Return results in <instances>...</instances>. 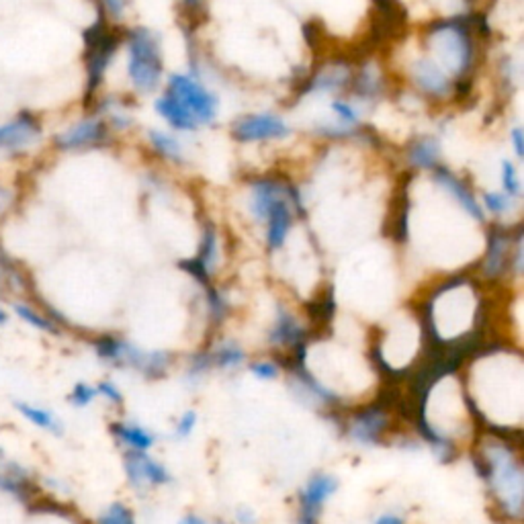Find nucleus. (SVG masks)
Masks as SVG:
<instances>
[{
  "mask_svg": "<svg viewBox=\"0 0 524 524\" xmlns=\"http://www.w3.org/2000/svg\"><path fill=\"white\" fill-rule=\"evenodd\" d=\"M351 84V72L344 64H334L328 70L315 72L307 83L301 86V94L309 93H336L338 88Z\"/></svg>",
  "mask_w": 524,
  "mask_h": 524,
  "instance_id": "19",
  "label": "nucleus"
},
{
  "mask_svg": "<svg viewBox=\"0 0 524 524\" xmlns=\"http://www.w3.org/2000/svg\"><path fill=\"white\" fill-rule=\"evenodd\" d=\"M511 232L504 226H493L488 234V253L484 258V275L490 279H498L511 267Z\"/></svg>",
  "mask_w": 524,
  "mask_h": 524,
  "instance_id": "12",
  "label": "nucleus"
},
{
  "mask_svg": "<svg viewBox=\"0 0 524 524\" xmlns=\"http://www.w3.org/2000/svg\"><path fill=\"white\" fill-rule=\"evenodd\" d=\"M287 199V184L275 179H261L253 182V199H250V211L258 221H267L272 208Z\"/></svg>",
  "mask_w": 524,
  "mask_h": 524,
  "instance_id": "15",
  "label": "nucleus"
},
{
  "mask_svg": "<svg viewBox=\"0 0 524 524\" xmlns=\"http://www.w3.org/2000/svg\"><path fill=\"white\" fill-rule=\"evenodd\" d=\"M479 477L488 485L502 514L511 520H520L524 496V469L519 453L511 440L490 439L474 455Z\"/></svg>",
  "mask_w": 524,
  "mask_h": 524,
  "instance_id": "1",
  "label": "nucleus"
},
{
  "mask_svg": "<svg viewBox=\"0 0 524 524\" xmlns=\"http://www.w3.org/2000/svg\"><path fill=\"white\" fill-rule=\"evenodd\" d=\"M0 492L11 493L21 502H29L35 498V484L25 467L19 463H3L0 465Z\"/></svg>",
  "mask_w": 524,
  "mask_h": 524,
  "instance_id": "17",
  "label": "nucleus"
},
{
  "mask_svg": "<svg viewBox=\"0 0 524 524\" xmlns=\"http://www.w3.org/2000/svg\"><path fill=\"white\" fill-rule=\"evenodd\" d=\"M379 93H381L379 74L375 72L371 66H367V68L360 70L357 74V78H354V94L363 101H371L377 99Z\"/></svg>",
  "mask_w": 524,
  "mask_h": 524,
  "instance_id": "27",
  "label": "nucleus"
},
{
  "mask_svg": "<svg viewBox=\"0 0 524 524\" xmlns=\"http://www.w3.org/2000/svg\"><path fill=\"white\" fill-rule=\"evenodd\" d=\"M111 434L128 451L136 453H147L156 442V437L138 422H113L111 424Z\"/></svg>",
  "mask_w": 524,
  "mask_h": 524,
  "instance_id": "18",
  "label": "nucleus"
},
{
  "mask_svg": "<svg viewBox=\"0 0 524 524\" xmlns=\"http://www.w3.org/2000/svg\"><path fill=\"white\" fill-rule=\"evenodd\" d=\"M94 387H97L99 397H105V400L111 402L113 405H121V404H123V394H121V389L117 387L113 381H101L99 386H94Z\"/></svg>",
  "mask_w": 524,
  "mask_h": 524,
  "instance_id": "41",
  "label": "nucleus"
},
{
  "mask_svg": "<svg viewBox=\"0 0 524 524\" xmlns=\"http://www.w3.org/2000/svg\"><path fill=\"white\" fill-rule=\"evenodd\" d=\"M208 304H209V314L213 317V322H221L226 317L227 312V304L218 289L213 287H208Z\"/></svg>",
  "mask_w": 524,
  "mask_h": 524,
  "instance_id": "37",
  "label": "nucleus"
},
{
  "mask_svg": "<svg viewBox=\"0 0 524 524\" xmlns=\"http://www.w3.org/2000/svg\"><path fill=\"white\" fill-rule=\"evenodd\" d=\"M336 301H334V291L326 289L324 295L317 301H312L307 307L309 315H312L314 322H330V317L334 315Z\"/></svg>",
  "mask_w": 524,
  "mask_h": 524,
  "instance_id": "30",
  "label": "nucleus"
},
{
  "mask_svg": "<svg viewBox=\"0 0 524 524\" xmlns=\"http://www.w3.org/2000/svg\"><path fill=\"white\" fill-rule=\"evenodd\" d=\"M13 314L35 330L48 332V334H60V326H58V324L46 314V309L33 306L31 301H25V299L14 301Z\"/></svg>",
  "mask_w": 524,
  "mask_h": 524,
  "instance_id": "24",
  "label": "nucleus"
},
{
  "mask_svg": "<svg viewBox=\"0 0 524 524\" xmlns=\"http://www.w3.org/2000/svg\"><path fill=\"white\" fill-rule=\"evenodd\" d=\"M211 360H213V367L221 369V371H234V369L244 365L246 352L240 344L224 342V344H219L216 351H211Z\"/></svg>",
  "mask_w": 524,
  "mask_h": 524,
  "instance_id": "26",
  "label": "nucleus"
},
{
  "mask_svg": "<svg viewBox=\"0 0 524 524\" xmlns=\"http://www.w3.org/2000/svg\"><path fill=\"white\" fill-rule=\"evenodd\" d=\"M14 408L21 416H23L27 422H31L33 426L41 428V431L51 432V434H62V422L60 418H58L54 412L43 408V405H37V404H29V402H17L14 404Z\"/></svg>",
  "mask_w": 524,
  "mask_h": 524,
  "instance_id": "25",
  "label": "nucleus"
},
{
  "mask_svg": "<svg viewBox=\"0 0 524 524\" xmlns=\"http://www.w3.org/2000/svg\"><path fill=\"white\" fill-rule=\"evenodd\" d=\"M250 373H253L256 379L272 381L279 377L280 369L277 363H272V360H256V363L250 365Z\"/></svg>",
  "mask_w": 524,
  "mask_h": 524,
  "instance_id": "38",
  "label": "nucleus"
},
{
  "mask_svg": "<svg viewBox=\"0 0 524 524\" xmlns=\"http://www.w3.org/2000/svg\"><path fill=\"white\" fill-rule=\"evenodd\" d=\"M389 428V416L381 405H369L359 412H354L352 418L346 424L349 439L360 447H375L383 442Z\"/></svg>",
  "mask_w": 524,
  "mask_h": 524,
  "instance_id": "9",
  "label": "nucleus"
},
{
  "mask_svg": "<svg viewBox=\"0 0 524 524\" xmlns=\"http://www.w3.org/2000/svg\"><path fill=\"white\" fill-rule=\"evenodd\" d=\"M197 422H199L197 412L195 410H187L179 418V422H176V426H174V437L176 439H187V437H191V434H193V431H195Z\"/></svg>",
  "mask_w": 524,
  "mask_h": 524,
  "instance_id": "39",
  "label": "nucleus"
},
{
  "mask_svg": "<svg viewBox=\"0 0 524 524\" xmlns=\"http://www.w3.org/2000/svg\"><path fill=\"white\" fill-rule=\"evenodd\" d=\"M14 205H17V195H14V191L0 182V226H3L6 218L11 216Z\"/></svg>",
  "mask_w": 524,
  "mask_h": 524,
  "instance_id": "40",
  "label": "nucleus"
},
{
  "mask_svg": "<svg viewBox=\"0 0 524 524\" xmlns=\"http://www.w3.org/2000/svg\"><path fill=\"white\" fill-rule=\"evenodd\" d=\"M147 138H150V144L154 146V150H156L160 156L174 160V162L182 160V147L174 136L164 134V131H158V129H152L150 134H147Z\"/></svg>",
  "mask_w": 524,
  "mask_h": 524,
  "instance_id": "28",
  "label": "nucleus"
},
{
  "mask_svg": "<svg viewBox=\"0 0 524 524\" xmlns=\"http://www.w3.org/2000/svg\"><path fill=\"white\" fill-rule=\"evenodd\" d=\"M235 520H238V524H254L256 514L253 508H238L235 511Z\"/></svg>",
  "mask_w": 524,
  "mask_h": 524,
  "instance_id": "45",
  "label": "nucleus"
},
{
  "mask_svg": "<svg viewBox=\"0 0 524 524\" xmlns=\"http://www.w3.org/2000/svg\"><path fill=\"white\" fill-rule=\"evenodd\" d=\"M3 463H6L4 461V451H3V449H0V465H3Z\"/></svg>",
  "mask_w": 524,
  "mask_h": 524,
  "instance_id": "50",
  "label": "nucleus"
},
{
  "mask_svg": "<svg viewBox=\"0 0 524 524\" xmlns=\"http://www.w3.org/2000/svg\"><path fill=\"white\" fill-rule=\"evenodd\" d=\"M166 93L179 101L195 117L199 125L211 123L218 117L216 94L208 91L199 80L187 76V74H174V76H171Z\"/></svg>",
  "mask_w": 524,
  "mask_h": 524,
  "instance_id": "5",
  "label": "nucleus"
},
{
  "mask_svg": "<svg viewBox=\"0 0 524 524\" xmlns=\"http://www.w3.org/2000/svg\"><path fill=\"white\" fill-rule=\"evenodd\" d=\"M332 111H334V113L338 115V120H341V123L357 125V121H359L357 111H354V107H351L349 102L334 101V102H332Z\"/></svg>",
  "mask_w": 524,
  "mask_h": 524,
  "instance_id": "43",
  "label": "nucleus"
},
{
  "mask_svg": "<svg viewBox=\"0 0 524 524\" xmlns=\"http://www.w3.org/2000/svg\"><path fill=\"white\" fill-rule=\"evenodd\" d=\"M471 3H474V0H465V4H471Z\"/></svg>",
  "mask_w": 524,
  "mask_h": 524,
  "instance_id": "51",
  "label": "nucleus"
},
{
  "mask_svg": "<svg viewBox=\"0 0 524 524\" xmlns=\"http://www.w3.org/2000/svg\"><path fill=\"white\" fill-rule=\"evenodd\" d=\"M440 160V144L434 138H418L408 146V162L420 171H434Z\"/></svg>",
  "mask_w": 524,
  "mask_h": 524,
  "instance_id": "23",
  "label": "nucleus"
},
{
  "mask_svg": "<svg viewBox=\"0 0 524 524\" xmlns=\"http://www.w3.org/2000/svg\"><path fill=\"white\" fill-rule=\"evenodd\" d=\"M502 184H504L506 195L511 199H519L522 195L519 174H516V168L512 162H508V160L502 162Z\"/></svg>",
  "mask_w": 524,
  "mask_h": 524,
  "instance_id": "33",
  "label": "nucleus"
},
{
  "mask_svg": "<svg viewBox=\"0 0 524 524\" xmlns=\"http://www.w3.org/2000/svg\"><path fill=\"white\" fill-rule=\"evenodd\" d=\"M197 258L201 261L203 267L211 272V267L216 264V258H218V235H216V230H213V226H208L203 230L201 246H199Z\"/></svg>",
  "mask_w": 524,
  "mask_h": 524,
  "instance_id": "29",
  "label": "nucleus"
},
{
  "mask_svg": "<svg viewBox=\"0 0 524 524\" xmlns=\"http://www.w3.org/2000/svg\"><path fill=\"white\" fill-rule=\"evenodd\" d=\"M269 342L277 349H289L291 352L306 346V330L291 312L277 307V320L269 332Z\"/></svg>",
  "mask_w": 524,
  "mask_h": 524,
  "instance_id": "13",
  "label": "nucleus"
},
{
  "mask_svg": "<svg viewBox=\"0 0 524 524\" xmlns=\"http://www.w3.org/2000/svg\"><path fill=\"white\" fill-rule=\"evenodd\" d=\"M179 524H209V522L203 520L201 516H197V514H187L184 519H181ZM218 524H224V522H218Z\"/></svg>",
  "mask_w": 524,
  "mask_h": 524,
  "instance_id": "47",
  "label": "nucleus"
},
{
  "mask_svg": "<svg viewBox=\"0 0 524 524\" xmlns=\"http://www.w3.org/2000/svg\"><path fill=\"white\" fill-rule=\"evenodd\" d=\"M128 74L131 84L136 86L138 93H152L160 84L162 70H164L158 37L150 29L136 27L128 33Z\"/></svg>",
  "mask_w": 524,
  "mask_h": 524,
  "instance_id": "4",
  "label": "nucleus"
},
{
  "mask_svg": "<svg viewBox=\"0 0 524 524\" xmlns=\"http://www.w3.org/2000/svg\"><path fill=\"white\" fill-rule=\"evenodd\" d=\"M97 4L105 17L109 14L111 19L120 21L125 13V6H128V0H97Z\"/></svg>",
  "mask_w": 524,
  "mask_h": 524,
  "instance_id": "42",
  "label": "nucleus"
},
{
  "mask_svg": "<svg viewBox=\"0 0 524 524\" xmlns=\"http://www.w3.org/2000/svg\"><path fill=\"white\" fill-rule=\"evenodd\" d=\"M154 107H156V113L160 117H164V120L173 125L174 129H181V131H195L199 128V123L195 121V117L189 113L187 109H184L179 101L171 94L164 93L162 97L154 102Z\"/></svg>",
  "mask_w": 524,
  "mask_h": 524,
  "instance_id": "22",
  "label": "nucleus"
},
{
  "mask_svg": "<svg viewBox=\"0 0 524 524\" xmlns=\"http://www.w3.org/2000/svg\"><path fill=\"white\" fill-rule=\"evenodd\" d=\"M184 3H187L189 6H199L201 4V0H184Z\"/></svg>",
  "mask_w": 524,
  "mask_h": 524,
  "instance_id": "49",
  "label": "nucleus"
},
{
  "mask_svg": "<svg viewBox=\"0 0 524 524\" xmlns=\"http://www.w3.org/2000/svg\"><path fill=\"white\" fill-rule=\"evenodd\" d=\"M179 267L184 271V272H189L191 277H193L197 283H201L205 287H209V271L203 267L201 261L199 258H187V261H181L179 262Z\"/></svg>",
  "mask_w": 524,
  "mask_h": 524,
  "instance_id": "35",
  "label": "nucleus"
},
{
  "mask_svg": "<svg viewBox=\"0 0 524 524\" xmlns=\"http://www.w3.org/2000/svg\"><path fill=\"white\" fill-rule=\"evenodd\" d=\"M232 136L238 142H264V139H283L289 136L287 123L277 115L258 113L246 115L235 121L232 128Z\"/></svg>",
  "mask_w": 524,
  "mask_h": 524,
  "instance_id": "10",
  "label": "nucleus"
},
{
  "mask_svg": "<svg viewBox=\"0 0 524 524\" xmlns=\"http://www.w3.org/2000/svg\"><path fill=\"white\" fill-rule=\"evenodd\" d=\"M269 232H267V242L271 250H279L283 248L287 234H289L291 226H293V213L289 208V201L287 199H280V201L272 208L269 213Z\"/></svg>",
  "mask_w": 524,
  "mask_h": 524,
  "instance_id": "21",
  "label": "nucleus"
},
{
  "mask_svg": "<svg viewBox=\"0 0 524 524\" xmlns=\"http://www.w3.org/2000/svg\"><path fill=\"white\" fill-rule=\"evenodd\" d=\"M213 369V360H211V352H199L193 357L189 365V371H187V377L191 381H199L203 377V375H208Z\"/></svg>",
  "mask_w": 524,
  "mask_h": 524,
  "instance_id": "34",
  "label": "nucleus"
},
{
  "mask_svg": "<svg viewBox=\"0 0 524 524\" xmlns=\"http://www.w3.org/2000/svg\"><path fill=\"white\" fill-rule=\"evenodd\" d=\"M373 524H405V520L402 519L400 514H395V512H387V514H381L377 520H375Z\"/></svg>",
  "mask_w": 524,
  "mask_h": 524,
  "instance_id": "46",
  "label": "nucleus"
},
{
  "mask_svg": "<svg viewBox=\"0 0 524 524\" xmlns=\"http://www.w3.org/2000/svg\"><path fill=\"white\" fill-rule=\"evenodd\" d=\"M512 146L519 158H524V131L520 128L512 129Z\"/></svg>",
  "mask_w": 524,
  "mask_h": 524,
  "instance_id": "44",
  "label": "nucleus"
},
{
  "mask_svg": "<svg viewBox=\"0 0 524 524\" xmlns=\"http://www.w3.org/2000/svg\"><path fill=\"white\" fill-rule=\"evenodd\" d=\"M99 394H97V387L94 386H88V383H76V386L72 387L70 395H68V402L74 405V408H88L94 400H97Z\"/></svg>",
  "mask_w": 524,
  "mask_h": 524,
  "instance_id": "32",
  "label": "nucleus"
},
{
  "mask_svg": "<svg viewBox=\"0 0 524 524\" xmlns=\"http://www.w3.org/2000/svg\"><path fill=\"white\" fill-rule=\"evenodd\" d=\"M434 182H437L440 189H445L447 193L451 195L455 201L469 213L471 218L477 219V221L485 219L482 205L477 203V199L474 197V193H471V191L465 187V182L461 179H457V176L449 171V168H442V166L434 168Z\"/></svg>",
  "mask_w": 524,
  "mask_h": 524,
  "instance_id": "14",
  "label": "nucleus"
},
{
  "mask_svg": "<svg viewBox=\"0 0 524 524\" xmlns=\"http://www.w3.org/2000/svg\"><path fill=\"white\" fill-rule=\"evenodd\" d=\"M109 142V123L101 117H91L70 125L68 129L56 134L51 144L60 152H78L88 147H99Z\"/></svg>",
  "mask_w": 524,
  "mask_h": 524,
  "instance_id": "7",
  "label": "nucleus"
},
{
  "mask_svg": "<svg viewBox=\"0 0 524 524\" xmlns=\"http://www.w3.org/2000/svg\"><path fill=\"white\" fill-rule=\"evenodd\" d=\"M4 324H9V309L0 306V326H4Z\"/></svg>",
  "mask_w": 524,
  "mask_h": 524,
  "instance_id": "48",
  "label": "nucleus"
},
{
  "mask_svg": "<svg viewBox=\"0 0 524 524\" xmlns=\"http://www.w3.org/2000/svg\"><path fill=\"white\" fill-rule=\"evenodd\" d=\"M484 203H485V208H488V211L493 213V216H504V213L511 211L512 199L502 193H488L484 197Z\"/></svg>",
  "mask_w": 524,
  "mask_h": 524,
  "instance_id": "36",
  "label": "nucleus"
},
{
  "mask_svg": "<svg viewBox=\"0 0 524 524\" xmlns=\"http://www.w3.org/2000/svg\"><path fill=\"white\" fill-rule=\"evenodd\" d=\"M471 29H474V17H453L434 23L428 29V37L434 43V49L440 56L442 64L459 80L474 66V37H471Z\"/></svg>",
  "mask_w": 524,
  "mask_h": 524,
  "instance_id": "2",
  "label": "nucleus"
},
{
  "mask_svg": "<svg viewBox=\"0 0 524 524\" xmlns=\"http://www.w3.org/2000/svg\"><path fill=\"white\" fill-rule=\"evenodd\" d=\"M97 524H136L134 512L121 502H115L99 514Z\"/></svg>",
  "mask_w": 524,
  "mask_h": 524,
  "instance_id": "31",
  "label": "nucleus"
},
{
  "mask_svg": "<svg viewBox=\"0 0 524 524\" xmlns=\"http://www.w3.org/2000/svg\"><path fill=\"white\" fill-rule=\"evenodd\" d=\"M338 479L332 474H315L307 479L304 490L299 492V516L298 524H317L324 504L334 496Z\"/></svg>",
  "mask_w": 524,
  "mask_h": 524,
  "instance_id": "8",
  "label": "nucleus"
},
{
  "mask_svg": "<svg viewBox=\"0 0 524 524\" xmlns=\"http://www.w3.org/2000/svg\"><path fill=\"white\" fill-rule=\"evenodd\" d=\"M83 40H84V62H86L84 102L88 105V102H93V99L97 97L109 64L121 46V37L111 31L107 25V17L99 11L97 21H94L88 29H84Z\"/></svg>",
  "mask_w": 524,
  "mask_h": 524,
  "instance_id": "3",
  "label": "nucleus"
},
{
  "mask_svg": "<svg viewBox=\"0 0 524 524\" xmlns=\"http://www.w3.org/2000/svg\"><path fill=\"white\" fill-rule=\"evenodd\" d=\"M43 136V123L31 109H21L13 120L0 123V152L21 154Z\"/></svg>",
  "mask_w": 524,
  "mask_h": 524,
  "instance_id": "6",
  "label": "nucleus"
},
{
  "mask_svg": "<svg viewBox=\"0 0 524 524\" xmlns=\"http://www.w3.org/2000/svg\"><path fill=\"white\" fill-rule=\"evenodd\" d=\"M123 467L129 484L138 490L146 488V485H168L173 482L171 471L147 453L128 451L125 453Z\"/></svg>",
  "mask_w": 524,
  "mask_h": 524,
  "instance_id": "11",
  "label": "nucleus"
},
{
  "mask_svg": "<svg viewBox=\"0 0 524 524\" xmlns=\"http://www.w3.org/2000/svg\"><path fill=\"white\" fill-rule=\"evenodd\" d=\"M29 287L27 272L21 264L9 256L4 246L0 244V295L25 293Z\"/></svg>",
  "mask_w": 524,
  "mask_h": 524,
  "instance_id": "20",
  "label": "nucleus"
},
{
  "mask_svg": "<svg viewBox=\"0 0 524 524\" xmlns=\"http://www.w3.org/2000/svg\"><path fill=\"white\" fill-rule=\"evenodd\" d=\"M412 76H414V83L418 84L420 91L432 94V97H445L449 88H451L447 72L432 58H422V60L414 62V66H412Z\"/></svg>",
  "mask_w": 524,
  "mask_h": 524,
  "instance_id": "16",
  "label": "nucleus"
}]
</instances>
